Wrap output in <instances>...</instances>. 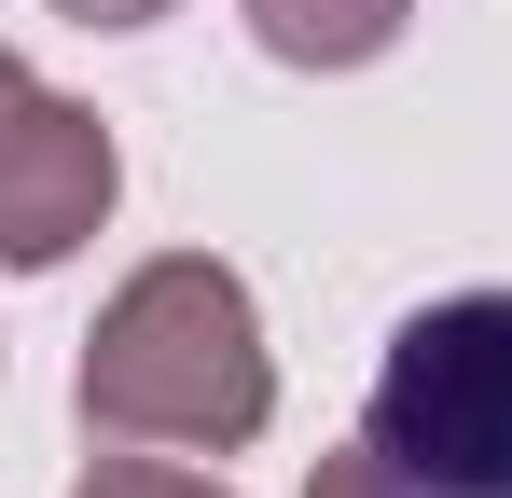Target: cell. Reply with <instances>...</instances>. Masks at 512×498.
Segmentation results:
<instances>
[{
    "instance_id": "1",
    "label": "cell",
    "mask_w": 512,
    "mask_h": 498,
    "mask_svg": "<svg viewBox=\"0 0 512 498\" xmlns=\"http://www.w3.org/2000/svg\"><path fill=\"white\" fill-rule=\"evenodd\" d=\"M263 415H277V360L263 319L236 291V263L167 249L111 291V319L84 332V429L97 443H139V457H236Z\"/></svg>"
},
{
    "instance_id": "2",
    "label": "cell",
    "mask_w": 512,
    "mask_h": 498,
    "mask_svg": "<svg viewBox=\"0 0 512 498\" xmlns=\"http://www.w3.org/2000/svg\"><path fill=\"white\" fill-rule=\"evenodd\" d=\"M305 498H512V291H443L388 332L360 443Z\"/></svg>"
},
{
    "instance_id": "3",
    "label": "cell",
    "mask_w": 512,
    "mask_h": 498,
    "mask_svg": "<svg viewBox=\"0 0 512 498\" xmlns=\"http://www.w3.org/2000/svg\"><path fill=\"white\" fill-rule=\"evenodd\" d=\"M111 125L70 111V97H42V83L0 56V263L14 277H42V263H70V249L111 222Z\"/></svg>"
},
{
    "instance_id": "4",
    "label": "cell",
    "mask_w": 512,
    "mask_h": 498,
    "mask_svg": "<svg viewBox=\"0 0 512 498\" xmlns=\"http://www.w3.org/2000/svg\"><path fill=\"white\" fill-rule=\"evenodd\" d=\"M402 14L416 0H250V28H263L277 70H360V56L402 42Z\"/></svg>"
},
{
    "instance_id": "5",
    "label": "cell",
    "mask_w": 512,
    "mask_h": 498,
    "mask_svg": "<svg viewBox=\"0 0 512 498\" xmlns=\"http://www.w3.org/2000/svg\"><path fill=\"white\" fill-rule=\"evenodd\" d=\"M70 498H222V485H208V471H180V457H139V443H111V457H97Z\"/></svg>"
},
{
    "instance_id": "6",
    "label": "cell",
    "mask_w": 512,
    "mask_h": 498,
    "mask_svg": "<svg viewBox=\"0 0 512 498\" xmlns=\"http://www.w3.org/2000/svg\"><path fill=\"white\" fill-rule=\"evenodd\" d=\"M56 14H84V28H153L167 0H56Z\"/></svg>"
}]
</instances>
